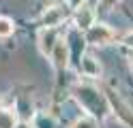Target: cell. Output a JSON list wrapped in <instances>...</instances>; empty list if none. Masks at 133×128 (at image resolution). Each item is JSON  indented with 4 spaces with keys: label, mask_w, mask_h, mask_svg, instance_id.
I'll return each mask as SVG.
<instances>
[{
    "label": "cell",
    "mask_w": 133,
    "mask_h": 128,
    "mask_svg": "<svg viewBox=\"0 0 133 128\" xmlns=\"http://www.w3.org/2000/svg\"><path fill=\"white\" fill-rule=\"evenodd\" d=\"M92 24H95V9H90L88 4H79L75 13V26L79 30H88Z\"/></svg>",
    "instance_id": "cell-6"
},
{
    "label": "cell",
    "mask_w": 133,
    "mask_h": 128,
    "mask_svg": "<svg viewBox=\"0 0 133 128\" xmlns=\"http://www.w3.org/2000/svg\"><path fill=\"white\" fill-rule=\"evenodd\" d=\"M79 71L84 73L86 77H92V79H95V77L101 75V64H99V60L95 56L88 54V56H84L79 60Z\"/></svg>",
    "instance_id": "cell-7"
},
{
    "label": "cell",
    "mask_w": 133,
    "mask_h": 128,
    "mask_svg": "<svg viewBox=\"0 0 133 128\" xmlns=\"http://www.w3.org/2000/svg\"><path fill=\"white\" fill-rule=\"evenodd\" d=\"M49 60H52V64H54L56 71H64V68L69 66V43H66L64 39H58Z\"/></svg>",
    "instance_id": "cell-3"
},
{
    "label": "cell",
    "mask_w": 133,
    "mask_h": 128,
    "mask_svg": "<svg viewBox=\"0 0 133 128\" xmlns=\"http://www.w3.org/2000/svg\"><path fill=\"white\" fill-rule=\"evenodd\" d=\"M17 126V113L13 109H0V128H15Z\"/></svg>",
    "instance_id": "cell-8"
},
{
    "label": "cell",
    "mask_w": 133,
    "mask_h": 128,
    "mask_svg": "<svg viewBox=\"0 0 133 128\" xmlns=\"http://www.w3.org/2000/svg\"><path fill=\"white\" fill-rule=\"evenodd\" d=\"M122 45H124V47H129V49H133V30L127 32V34L122 36Z\"/></svg>",
    "instance_id": "cell-13"
},
{
    "label": "cell",
    "mask_w": 133,
    "mask_h": 128,
    "mask_svg": "<svg viewBox=\"0 0 133 128\" xmlns=\"http://www.w3.org/2000/svg\"><path fill=\"white\" fill-rule=\"evenodd\" d=\"M15 32V24L9 17H0V39H6Z\"/></svg>",
    "instance_id": "cell-11"
},
{
    "label": "cell",
    "mask_w": 133,
    "mask_h": 128,
    "mask_svg": "<svg viewBox=\"0 0 133 128\" xmlns=\"http://www.w3.org/2000/svg\"><path fill=\"white\" fill-rule=\"evenodd\" d=\"M71 128H99V122L95 115H86V117H77Z\"/></svg>",
    "instance_id": "cell-10"
},
{
    "label": "cell",
    "mask_w": 133,
    "mask_h": 128,
    "mask_svg": "<svg viewBox=\"0 0 133 128\" xmlns=\"http://www.w3.org/2000/svg\"><path fill=\"white\" fill-rule=\"evenodd\" d=\"M118 2H120V0H99V6H101L103 11H110V9H114Z\"/></svg>",
    "instance_id": "cell-12"
},
{
    "label": "cell",
    "mask_w": 133,
    "mask_h": 128,
    "mask_svg": "<svg viewBox=\"0 0 133 128\" xmlns=\"http://www.w3.org/2000/svg\"><path fill=\"white\" fill-rule=\"evenodd\" d=\"M129 60H131V68H133V54H131V58H129Z\"/></svg>",
    "instance_id": "cell-15"
},
{
    "label": "cell",
    "mask_w": 133,
    "mask_h": 128,
    "mask_svg": "<svg viewBox=\"0 0 133 128\" xmlns=\"http://www.w3.org/2000/svg\"><path fill=\"white\" fill-rule=\"evenodd\" d=\"M15 128H30V124H24V122L19 124V122H17V126H15ZM32 128H35V126H32Z\"/></svg>",
    "instance_id": "cell-14"
},
{
    "label": "cell",
    "mask_w": 133,
    "mask_h": 128,
    "mask_svg": "<svg viewBox=\"0 0 133 128\" xmlns=\"http://www.w3.org/2000/svg\"><path fill=\"white\" fill-rule=\"evenodd\" d=\"M58 34H56V28H45L39 32V51L43 56H52V51H54V47H56V43H58Z\"/></svg>",
    "instance_id": "cell-4"
},
{
    "label": "cell",
    "mask_w": 133,
    "mask_h": 128,
    "mask_svg": "<svg viewBox=\"0 0 133 128\" xmlns=\"http://www.w3.org/2000/svg\"><path fill=\"white\" fill-rule=\"evenodd\" d=\"M64 17H66V9L60 6V4H54V6L45 9V13H43V26H47V28H58V26L64 21Z\"/></svg>",
    "instance_id": "cell-5"
},
{
    "label": "cell",
    "mask_w": 133,
    "mask_h": 128,
    "mask_svg": "<svg viewBox=\"0 0 133 128\" xmlns=\"http://www.w3.org/2000/svg\"><path fill=\"white\" fill-rule=\"evenodd\" d=\"M35 128H58V122L52 117V115H47V113H39L35 117V124H32Z\"/></svg>",
    "instance_id": "cell-9"
},
{
    "label": "cell",
    "mask_w": 133,
    "mask_h": 128,
    "mask_svg": "<svg viewBox=\"0 0 133 128\" xmlns=\"http://www.w3.org/2000/svg\"><path fill=\"white\" fill-rule=\"evenodd\" d=\"M116 36V32L110 28V26H105V24H92L90 28L86 30V43H90V45H95V47H103V45H110V43L114 41Z\"/></svg>",
    "instance_id": "cell-2"
},
{
    "label": "cell",
    "mask_w": 133,
    "mask_h": 128,
    "mask_svg": "<svg viewBox=\"0 0 133 128\" xmlns=\"http://www.w3.org/2000/svg\"><path fill=\"white\" fill-rule=\"evenodd\" d=\"M73 96H75V100L79 102V107L88 111V115H95L97 119H103L110 115L112 111V105L110 100H107V96H103L101 92H99L97 88H92V85H75L73 88Z\"/></svg>",
    "instance_id": "cell-1"
}]
</instances>
